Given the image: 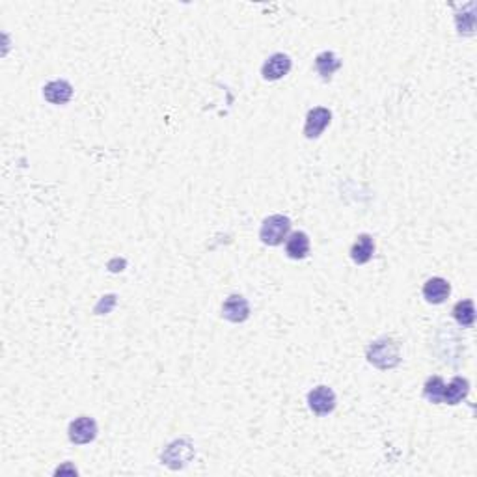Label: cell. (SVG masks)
<instances>
[{
  "label": "cell",
  "instance_id": "cell-1",
  "mask_svg": "<svg viewBox=\"0 0 477 477\" xmlns=\"http://www.w3.org/2000/svg\"><path fill=\"white\" fill-rule=\"evenodd\" d=\"M368 360L379 369H394L401 362L399 347L391 337H380L368 347Z\"/></svg>",
  "mask_w": 477,
  "mask_h": 477
},
{
  "label": "cell",
  "instance_id": "cell-2",
  "mask_svg": "<svg viewBox=\"0 0 477 477\" xmlns=\"http://www.w3.org/2000/svg\"><path fill=\"white\" fill-rule=\"evenodd\" d=\"M291 229V220L283 215H272L263 222L260 229V238L269 246H278L282 244L289 235Z\"/></svg>",
  "mask_w": 477,
  "mask_h": 477
},
{
  "label": "cell",
  "instance_id": "cell-3",
  "mask_svg": "<svg viewBox=\"0 0 477 477\" xmlns=\"http://www.w3.org/2000/svg\"><path fill=\"white\" fill-rule=\"evenodd\" d=\"M69 440L73 444L84 445L90 444L98 436V423L90 416L76 417L75 422L69 423Z\"/></svg>",
  "mask_w": 477,
  "mask_h": 477
},
{
  "label": "cell",
  "instance_id": "cell-4",
  "mask_svg": "<svg viewBox=\"0 0 477 477\" xmlns=\"http://www.w3.org/2000/svg\"><path fill=\"white\" fill-rule=\"evenodd\" d=\"M308 405L317 416H326L336 408V394L328 386H317L308 394Z\"/></svg>",
  "mask_w": 477,
  "mask_h": 477
},
{
  "label": "cell",
  "instance_id": "cell-5",
  "mask_svg": "<svg viewBox=\"0 0 477 477\" xmlns=\"http://www.w3.org/2000/svg\"><path fill=\"white\" fill-rule=\"evenodd\" d=\"M332 121V112L328 109H323V107H317V109H311L306 116V125H304V136L306 138H319L325 129L330 125Z\"/></svg>",
  "mask_w": 477,
  "mask_h": 477
},
{
  "label": "cell",
  "instance_id": "cell-6",
  "mask_svg": "<svg viewBox=\"0 0 477 477\" xmlns=\"http://www.w3.org/2000/svg\"><path fill=\"white\" fill-rule=\"evenodd\" d=\"M291 71V58L283 53H276L271 58H267V62L261 67V75L265 81H280Z\"/></svg>",
  "mask_w": 477,
  "mask_h": 477
},
{
  "label": "cell",
  "instance_id": "cell-7",
  "mask_svg": "<svg viewBox=\"0 0 477 477\" xmlns=\"http://www.w3.org/2000/svg\"><path fill=\"white\" fill-rule=\"evenodd\" d=\"M222 315L231 323H244L250 317L248 300L241 295H229L222 304Z\"/></svg>",
  "mask_w": 477,
  "mask_h": 477
},
{
  "label": "cell",
  "instance_id": "cell-8",
  "mask_svg": "<svg viewBox=\"0 0 477 477\" xmlns=\"http://www.w3.org/2000/svg\"><path fill=\"white\" fill-rule=\"evenodd\" d=\"M190 457H192V445L189 440H175L163 453V462L172 468H181L190 461Z\"/></svg>",
  "mask_w": 477,
  "mask_h": 477
},
{
  "label": "cell",
  "instance_id": "cell-9",
  "mask_svg": "<svg viewBox=\"0 0 477 477\" xmlns=\"http://www.w3.org/2000/svg\"><path fill=\"white\" fill-rule=\"evenodd\" d=\"M451 285L444 278H429L423 285V298L429 304H442L450 297Z\"/></svg>",
  "mask_w": 477,
  "mask_h": 477
},
{
  "label": "cell",
  "instance_id": "cell-10",
  "mask_svg": "<svg viewBox=\"0 0 477 477\" xmlns=\"http://www.w3.org/2000/svg\"><path fill=\"white\" fill-rule=\"evenodd\" d=\"M43 98L53 105H65L73 98V86L67 81H53L43 88Z\"/></svg>",
  "mask_w": 477,
  "mask_h": 477
},
{
  "label": "cell",
  "instance_id": "cell-11",
  "mask_svg": "<svg viewBox=\"0 0 477 477\" xmlns=\"http://www.w3.org/2000/svg\"><path fill=\"white\" fill-rule=\"evenodd\" d=\"M373 254H375L373 237L368 234L358 235L356 243H354L353 248H351V260H353L354 263H358V265H363V263H368V261L373 257Z\"/></svg>",
  "mask_w": 477,
  "mask_h": 477
},
{
  "label": "cell",
  "instance_id": "cell-12",
  "mask_svg": "<svg viewBox=\"0 0 477 477\" xmlns=\"http://www.w3.org/2000/svg\"><path fill=\"white\" fill-rule=\"evenodd\" d=\"M285 254L291 260H304L309 254V238L304 231H295L285 243Z\"/></svg>",
  "mask_w": 477,
  "mask_h": 477
},
{
  "label": "cell",
  "instance_id": "cell-13",
  "mask_svg": "<svg viewBox=\"0 0 477 477\" xmlns=\"http://www.w3.org/2000/svg\"><path fill=\"white\" fill-rule=\"evenodd\" d=\"M470 391V382L462 377L451 379V382L444 388V403L448 405H459L462 399H466Z\"/></svg>",
  "mask_w": 477,
  "mask_h": 477
},
{
  "label": "cell",
  "instance_id": "cell-14",
  "mask_svg": "<svg viewBox=\"0 0 477 477\" xmlns=\"http://www.w3.org/2000/svg\"><path fill=\"white\" fill-rule=\"evenodd\" d=\"M315 67L319 71V75L323 76V81H330L332 75L342 67V60L337 58L334 53H330V51H326V53H321L315 58Z\"/></svg>",
  "mask_w": 477,
  "mask_h": 477
},
{
  "label": "cell",
  "instance_id": "cell-15",
  "mask_svg": "<svg viewBox=\"0 0 477 477\" xmlns=\"http://www.w3.org/2000/svg\"><path fill=\"white\" fill-rule=\"evenodd\" d=\"M444 388L445 382L442 380V377H429L425 386H423V396L434 405H440V403H444Z\"/></svg>",
  "mask_w": 477,
  "mask_h": 477
},
{
  "label": "cell",
  "instance_id": "cell-16",
  "mask_svg": "<svg viewBox=\"0 0 477 477\" xmlns=\"http://www.w3.org/2000/svg\"><path fill=\"white\" fill-rule=\"evenodd\" d=\"M453 317L464 328L472 326L473 321H476V308H473L472 300H461V302H457L455 308H453Z\"/></svg>",
  "mask_w": 477,
  "mask_h": 477
}]
</instances>
